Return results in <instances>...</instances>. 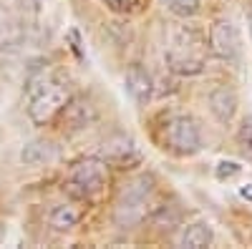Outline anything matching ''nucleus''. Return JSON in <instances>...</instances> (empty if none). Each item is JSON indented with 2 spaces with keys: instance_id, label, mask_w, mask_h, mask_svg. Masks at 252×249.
<instances>
[{
  "instance_id": "obj_1",
  "label": "nucleus",
  "mask_w": 252,
  "mask_h": 249,
  "mask_svg": "<svg viewBox=\"0 0 252 249\" xmlns=\"http://www.w3.org/2000/svg\"><path fill=\"white\" fill-rule=\"evenodd\" d=\"M204 48L207 43L202 40L199 33H194L192 28H182L174 33L169 51H166V63L172 71L182 73V76H194L204 68Z\"/></svg>"
},
{
  "instance_id": "obj_2",
  "label": "nucleus",
  "mask_w": 252,
  "mask_h": 249,
  "mask_svg": "<svg viewBox=\"0 0 252 249\" xmlns=\"http://www.w3.org/2000/svg\"><path fill=\"white\" fill-rule=\"evenodd\" d=\"M31 98H28V118L35 126H43L48 123L56 113H61L68 103V93L63 91L61 83L40 78L31 83Z\"/></svg>"
},
{
  "instance_id": "obj_3",
  "label": "nucleus",
  "mask_w": 252,
  "mask_h": 249,
  "mask_svg": "<svg viewBox=\"0 0 252 249\" xmlns=\"http://www.w3.org/2000/svg\"><path fill=\"white\" fill-rule=\"evenodd\" d=\"M149 194H152V179L149 176H139V179L126 184V189L121 192V196L116 201V209H114V221L121 229H131V226L144 221Z\"/></svg>"
},
{
  "instance_id": "obj_4",
  "label": "nucleus",
  "mask_w": 252,
  "mask_h": 249,
  "mask_svg": "<svg viewBox=\"0 0 252 249\" xmlns=\"http://www.w3.org/2000/svg\"><path fill=\"white\" fill-rule=\"evenodd\" d=\"M164 143L179 156H192L202 149V134L192 116H172L164 126Z\"/></svg>"
},
{
  "instance_id": "obj_5",
  "label": "nucleus",
  "mask_w": 252,
  "mask_h": 249,
  "mask_svg": "<svg viewBox=\"0 0 252 249\" xmlns=\"http://www.w3.org/2000/svg\"><path fill=\"white\" fill-rule=\"evenodd\" d=\"M106 179H109L106 164H103L101 159H86L71 171V179H68L66 186H68V192L73 196L89 199V196L98 194L103 186H106Z\"/></svg>"
},
{
  "instance_id": "obj_6",
  "label": "nucleus",
  "mask_w": 252,
  "mask_h": 249,
  "mask_svg": "<svg viewBox=\"0 0 252 249\" xmlns=\"http://www.w3.org/2000/svg\"><path fill=\"white\" fill-rule=\"evenodd\" d=\"M209 51L222 60H235L240 55V35L232 20H215L209 28Z\"/></svg>"
},
{
  "instance_id": "obj_7",
  "label": "nucleus",
  "mask_w": 252,
  "mask_h": 249,
  "mask_svg": "<svg viewBox=\"0 0 252 249\" xmlns=\"http://www.w3.org/2000/svg\"><path fill=\"white\" fill-rule=\"evenodd\" d=\"M101 159L106 164H114V166H129V164H136L141 159V154H139V146H136L134 138H129V136H114L109 141H103Z\"/></svg>"
},
{
  "instance_id": "obj_8",
  "label": "nucleus",
  "mask_w": 252,
  "mask_h": 249,
  "mask_svg": "<svg viewBox=\"0 0 252 249\" xmlns=\"http://www.w3.org/2000/svg\"><path fill=\"white\" fill-rule=\"evenodd\" d=\"M209 111H212V116L220 123H229L235 118V113H237V96H235V91L227 88V86L215 88L212 93H209Z\"/></svg>"
},
{
  "instance_id": "obj_9",
  "label": "nucleus",
  "mask_w": 252,
  "mask_h": 249,
  "mask_svg": "<svg viewBox=\"0 0 252 249\" xmlns=\"http://www.w3.org/2000/svg\"><path fill=\"white\" fill-rule=\"evenodd\" d=\"M126 91H129V96L136 101V103H144L152 98V91H154V83H152V76L146 73L141 66H131L129 71H126Z\"/></svg>"
},
{
  "instance_id": "obj_10",
  "label": "nucleus",
  "mask_w": 252,
  "mask_h": 249,
  "mask_svg": "<svg viewBox=\"0 0 252 249\" xmlns=\"http://www.w3.org/2000/svg\"><path fill=\"white\" fill-rule=\"evenodd\" d=\"M215 239V232L212 226L199 221V224H189L187 229L179 234V247H187V249H204L209 247Z\"/></svg>"
},
{
  "instance_id": "obj_11",
  "label": "nucleus",
  "mask_w": 252,
  "mask_h": 249,
  "mask_svg": "<svg viewBox=\"0 0 252 249\" xmlns=\"http://www.w3.org/2000/svg\"><path fill=\"white\" fill-rule=\"evenodd\" d=\"M56 159V149L48 141H31L20 151V161L26 166H46Z\"/></svg>"
},
{
  "instance_id": "obj_12",
  "label": "nucleus",
  "mask_w": 252,
  "mask_h": 249,
  "mask_svg": "<svg viewBox=\"0 0 252 249\" xmlns=\"http://www.w3.org/2000/svg\"><path fill=\"white\" fill-rule=\"evenodd\" d=\"M78 219H81V212L76 209L73 204H58L56 209L51 212V217H48V221H51V226L56 232L73 229V226L78 224Z\"/></svg>"
},
{
  "instance_id": "obj_13",
  "label": "nucleus",
  "mask_w": 252,
  "mask_h": 249,
  "mask_svg": "<svg viewBox=\"0 0 252 249\" xmlns=\"http://www.w3.org/2000/svg\"><path fill=\"white\" fill-rule=\"evenodd\" d=\"M161 3L177 18H192L199 10V0H161Z\"/></svg>"
},
{
  "instance_id": "obj_14",
  "label": "nucleus",
  "mask_w": 252,
  "mask_h": 249,
  "mask_svg": "<svg viewBox=\"0 0 252 249\" xmlns=\"http://www.w3.org/2000/svg\"><path fill=\"white\" fill-rule=\"evenodd\" d=\"M237 146H240V151L247 159H252V116H247L240 123V129H237Z\"/></svg>"
},
{
  "instance_id": "obj_15",
  "label": "nucleus",
  "mask_w": 252,
  "mask_h": 249,
  "mask_svg": "<svg viewBox=\"0 0 252 249\" xmlns=\"http://www.w3.org/2000/svg\"><path fill=\"white\" fill-rule=\"evenodd\" d=\"M15 23H13V18L5 13V10H0V46H8L15 40Z\"/></svg>"
},
{
  "instance_id": "obj_16",
  "label": "nucleus",
  "mask_w": 252,
  "mask_h": 249,
  "mask_svg": "<svg viewBox=\"0 0 252 249\" xmlns=\"http://www.w3.org/2000/svg\"><path fill=\"white\" fill-rule=\"evenodd\" d=\"M240 171H242V166H240V164H235V161H220L215 174H217V179L224 181V179H235Z\"/></svg>"
},
{
  "instance_id": "obj_17",
  "label": "nucleus",
  "mask_w": 252,
  "mask_h": 249,
  "mask_svg": "<svg viewBox=\"0 0 252 249\" xmlns=\"http://www.w3.org/2000/svg\"><path fill=\"white\" fill-rule=\"evenodd\" d=\"M240 196H242L245 201H250V204H252V184H245V186H240Z\"/></svg>"
},
{
  "instance_id": "obj_18",
  "label": "nucleus",
  "mask_w": 252,
  "mask_h": 249,
  "mask_svg": "<svg viewBox=\"0 0 252 249\" xmlns=\"http://www.w3.org/2000/svg\"><path fill=\"white\" fill-rule=\"evenodd\" d=\"M250 33H252V15H250Z\"/></svg>"
},
{
  "instance_id": "obj_19",
  "label": "nucleus",
  "mask_w": 252,
  "mask_h": 249,
  "mask_svg": "<svg viewBox=\"0 0 252 249\" xmlns=\"http://www.w3.org/2000/svg\"><path fill=\"white\" fill-rule=\"evenodd\" d=\"M0 239H3V229H0Z\"/></svg>"
}]
</instances>
